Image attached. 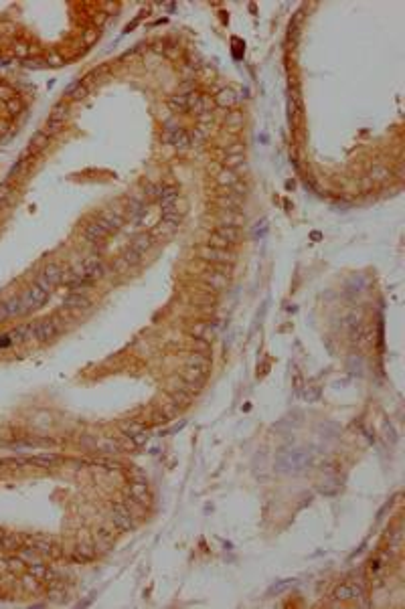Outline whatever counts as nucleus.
I'll return each mask as SVG.
<instances>
[{
	"mask_svg": "<svg viewBox=\"0 0 405 609\" xmlns=\"http://www.w3.org/2000/svg\"><path fill=\"white\" fill-rule=\"evenodd\" d=\"M112 520H114V524H116L120 530H128V528L134 526L132 514H130V510H128L126 506H116V510H114V514H112Z\"/></svg>",
	"mask_w": 405,
	"mask_h": 609,
	"instance_id": "f257e3e1",
	"label": "nucleus"
},
{
	"mask_svg": "<svg viewBox=\"0 0 405 609\" xmlns=\"http://www.w3.org/2000/svg\"><path fill=\"white\" fill-rule=\"evenodd\" d=\"M203 257H205V259H209V261H217V263H221V261H227L231 255H229V251H227V249L207 247V249H203Z\"/></svg>",
	"mask_w": 405,
	"mask_h": 609,
	"instance_id": "f03ea898",
	"label": "nucleus"
},
{
	"mask_svg": "<svg viewBox=\"0 0 405 609\" xmlns=\"http://www.w3.org/2000/svg\"><path fill=\"white\" fill-rule=\"evenodd\" d=\"M339 599H355V597H359L361 595V589H357L355 585H343V587H339L337 589V593H335Z\"/></svg>",
	"mask_w": 405,
	"mask_h": 609,
	"instance_id": "7ed1b4c3",
	"label": "nucleus"
},
{
	"mask_svg": "<svg viewBox=\"0 0 405 609\" xmlns=\"http://www.w3.org/2000/svg\"><path fill=\"white\" fill-rule=\"evenodd\" d=\"M146 492H148V486H146L144 482L132 484V496L136 498V502H142V498L146 496Z\"/></svg>",
	"mask_w": 405,
	"mask_h": 609,
	"instance_id": "20e7f679",
	"label": "nucleus"
}]
</instances>
